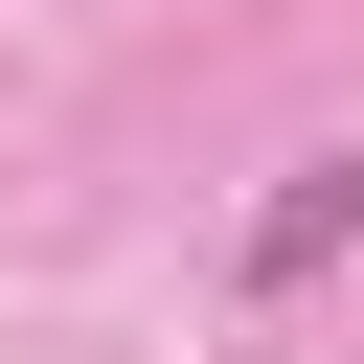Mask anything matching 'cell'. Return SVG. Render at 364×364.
<instances>
[{"label":"cell","instance_id":"6da1fadb","mask_svg":"<svg viewBox=\"0 0 364 364\" xmlns=\"http://www.w3.org/2000/svg\"><path fill=\"white\" fill-rule=\"evenodd\" d=\"M341 250H364V136H341V159H296V182L250 205V250H228V273H250V296H318Z\"/></svg>","mask_w":364,"mask_h":364}]
</instances>
